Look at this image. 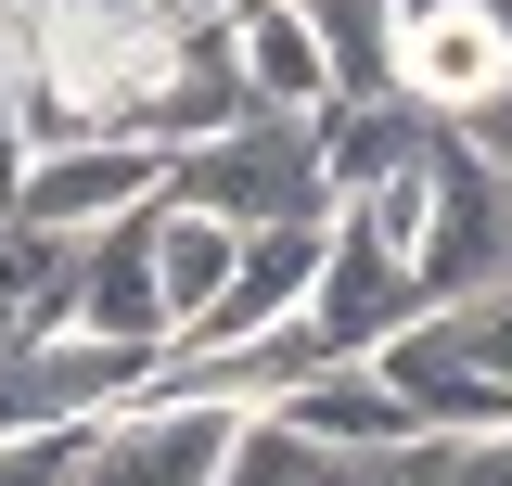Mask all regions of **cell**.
I'll return each mask as SVG.
<instances>
[{
	"mask_svg": "<svg viewBox=\"0 0 512 486\" xmlns=\"http://www.w3.org/2000/svg\"><path fill=\"white\" fill-rule=\"evenodd\" d=\"M167 192L180 205H205V218H231V231H269V218H333L346 192H333V167H320V116H231L218 141H192V154H167Z\"/></svg>",
	"mask_w": 512,
	"mask_h": 486,
	"instance_id": "1",
	"label": "cell"
},
{
	"mask_svg": "<svg viewBox=\"0 0 512 486\" xmlns=\"http://www.w3.org/2000/svg\"><path fill=\"white\" fill-rule=\"evenodd\" d=\"M244 397H205L180 371H154L141 397L90 410V448H77V486H218L231 448H244Z\"/></svg>",
	"mask_w": 512,
	"mask_h": 486,
	"instance_id": "2",
	"label": "cell"
},
{
	"mask_svg": "<svg viewBox=\"0 0 512 486\" xmlns=\"http://www.w3.org/2000/svg\"><path fill=\"white\" fill-rule=\"evenodd\" d=\"M410 282H423V307L512 282V167H487L461 128H436V218L410 243Z\"/></svg>",
	"mask_w": 512,
	"mask_h": 486,
	"instance_id": "3",
	"label": "cell"
},
{
	"mask_svg": "<svg viewBox=\"0 0 512 486\" xmlns=\"http://www.w3.org/2000/svg\"><path fill=\"white\" fill-rule=\"evenodd\" d=\"M154 192H167V141H141V128H77V141H39V154H26V192H13V218H26V231L90 243L103 218L154 205Z\"/></svg>",
	"mask_w": 512,
	"mask_h": 486,
	"instance_id": "4",
	"label": "cell"
},
{
	"mask_svg": "<svg viewBox=\"0 0 512 486\" xmlns=\"http://www.w3.org/2000/svg\"><path fill=\"white\" fill-rule=\"evenodd\" d=\"M308 320L346 346V359H372L384 333H410V320H423V282H410V256H397V243H384L359 205H333V243H320Z\"/></svg>",
	"mask_w": 512,
	"mask_h": 486,
	"instance_id": "5",
	"label": "cell"
},
{
	"mask_svg": "<svg viewBox=\"0 0 512 486\" xmlns=\"http://www.w3.org/2000/svg\"><path fill=\"white\" fill-rule=\"evenodd\" d=\"M320 243H333V218H269V231H244V256H231V282H218V307L192 320L167 359H218V346H244V333H269V320H295L320 282Z\"/></svg>",
	"mask_w": 512,
	"mask_h": 486,
	"instance_id": "6",
	"label": "cell"
},
{
	"mask_svg": "<svg viewBox=\"0 0 512 486\" xmlns=\"http://www.w3.org/2000/svg\"><path fill=\"white\" fill-rule=\"evenodd\" d=\"M167 205V192H154ZM154 205H128L103 231L77 243V333H103V346H167V269H154Z\"/></svg>",
	"mask_w": 512,
	"mask_h": 486,
	"instance_id": "7",
	"label": "cell"
},
{
	"mask_svg": "<svg viewBox=\"0 0 512 486\" xmlns=\"http://www.w3.org/2000/svg\"><path fill=\"white\" fill-rule=\"evenodd\" d=\"M500 77H512V26L461 13V0H436V13H410V26H397V90H410L423 116H474Z\"/></svg>",
	"mask_w": 512,
	"mask_h": 486,
	"instance_id": "8",
	"label": "cell"
},
{
	"mask_svg": "<svg viewBox=\"0 0 512 486\" xmlns=\"http://www.w3.org/2000/svg\"><path fill=\"white\" fill-rule=\"evenodd\" d=\"M436 128L448 116H423L410 90H346V103H320V167H333V192H372L397 167H423Z\"/></svg>",
	"mask_w": 512,
	"mask_h": 486,
	"instance_id": "9",
	"label": "cell"
},
{
	"mask_svg": "<svg viewBox=\"0 0 512 486\" xmlns=\"http://www.w3.org/2000/svg\"><path fill=\"white\" fill-rule=\"evenodd\" d=\"M269 410L308 435V448H397V435H423L410 397L384 384V359H333V371H308L295 397H269Z\"/></svg>",
	"mask_w": 512,
	"mask_h": 486,
	"instance_id": "10",
	"label": "cell"
},
{
	"mask_svg": "<svg viewBox=\"0 0 512 486\" xmlns=\"http://www.w3.org/2000/svg\"><path fill=\"white\" fill-rule=\"evenodd\" d=\"M231 52H244V90L269 116H320L333 103V52L308 39L295 0H231Z\"/></svg>",
	"mask_w": 512,
	"mask_h": 486,
	"instance_id": "11",
	"label": "cell"
},
{
	"mask_svg": "<svg viewBox=\"0 0 512 486\" xmlns=\"http://www.w3.org/2000/svg\"><path fill=\"white\" fill-rule=\"evenodd\" d=\"M231 256H244V231L231 218H205V205H154V269H167V346H180L192 320L218 307V282H231Z\"/></svg>",
	"mask_w": 512,
	"mask_h": 486,
	"instance_id": "12",
	"label": "cell"
},
{
	"mask_svg": "<svg viewBox=\"0 0 512 486\" xmlns=\"http://www.w3.org/2000/svg\"><path fill=\"white\" fill-rule=\"evenodd\" d=\"M295 13H308V39L333 52V103L346 90H397V26H410L397 0H295Z\"/></svg>",
	"mask_w": 512,
	"mask_h": 486,
	"instance_id": "13",
	"label": "cell"
},
{
	"mask_svg": "<svg viewBox=\"0 0 512 486\" xmlns=\"http://www.w3.org/2000/svg\"><path fill=\"white\" fill-rule=\"evenodd\" d=\"M448 486H512V423H487V435H448Z\"/></svg>",
	"mask_w": 512,
	"mask_h": 486,
	"instance_id": "14",
	"label": "cell"
},
{
	"mask_svg": "<svg viewBox=\"0 0 512 486\" xmlns=\"http://www.w3.org/2000/svg\"><path fill=\"white\" fill-rule=\"evenodd\" d=\"M448 128H461V141H474L487 167H512V77L487 90V103H474V116H448Z\"/></svg>",
	"mask_w": 512,
	"mask_h": 486,
	"instance_id": "15",
	"label": "cell"
},
{
	"mask_svg": "<svg viewBox=\"0 0 512 486\" xmlns=\"http://www.w3.org/2000/svg\"><path fill=\"white\" fill-rule=\"evenodd\" d=\"M26 154H39V141H26V116H13V77H0V218H13V192H26Z\"/></svg>",
	"mask_w": 512,
	"mask_h": 486,
	"instance_id": "16",
	"label": "cell"
},
{
	"mask_svg": "<svg viewBox=\"0 0 512 486\" xmlns=\"http://www.w3.org/2000/svg\"><path fill=\"white\" fill-rule=\"evenodd\" d=\"M461 13H487V26H512V0H461Z\"/></svg>",
	"mask_w": 512,
	"mask_h": 486,
	"instance_id": "17",
	"label": "cell"
}]
</instances>
